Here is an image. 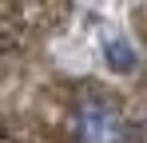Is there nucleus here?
Segmentation results:
<instances>
[{
  "instance_id": "obj_1",
  "label": "nucleus",
  "mask_w": 147,
  "mask_h": 143,
  "mask_svg": "<svg viewBox=\"0 0 147 143\" xmlns=\"http://www.w3.org/2000/svg\"><path fill=\"white\" fill-rule=\"evenodd\" d=\"M76 143H127V123L123 115L99 95H84L72 111Z\"/></svg>"
},
{
  "instance_id": "obj_2",
  "label": "nucleus",
  "mask_w": 147,
  "mask_h": 143,
  "mask_svg": "<svg viewBox=\"0 0 147 143\" xmlns=\"http://www.w3.org/2000/svg\"><path fill=\"white\" fill-rule=\"evenodd\" d=\"M103 52H107V60H111V68L115 72H135V48L127 44V40H107L103 44Z\"/></svg>"
}]
</instances>
